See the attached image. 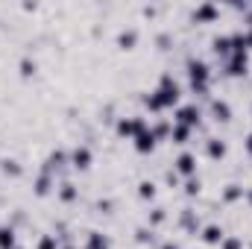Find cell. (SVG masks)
Segmentation results:
<instances>
[{
  "label": "cell",
  "mask_w": 252,
  "mask_h": 249,
  "mask_svg": "<svg viewBox=\"0 0 252 249\" xmlns=\"http://www.w3.org/2000/svg\"><path fill=\"white\" fill-rule=\"evenodd\" d=\"M138 103H141V112L153 118H161L164 112H173L176 106H182V85L173 76V70H161L153 91H138Z\"/></svg>",
  "instance_id": "obj_1"
},
{
  "label": "cell",
  "mask_w": 252,
  "mask_h": 249,
  "mask_svg": "<svg viewBox=\"0 0 252 249\" xmlns=\"http://www.w3.org/2000/svg\"><path fill=\"white\" fill-rule=\"evenodd\" d=\"M185 76H188V91L199 100H211V85H214V70L202 56H188L185 59Z\"/></svg>",
  "instance_id": "obj_2"
},
{
  "label": "cell",
  "mask_w": 252,
  "mask_h": 249,
  "mask_svg": "<svg viewBox=\"0 0 252 249\" xmlns=\"http://www.w3.org/2000/svg\"><path fill=\"white\" fill-rule=\"evenodd\" d=\"M150 126V121H147V115L144 112H132V115H118L115 118V126H112V132H115V138L118 141H132L135 135H141L144 129Z\"/></svg>",
  "instance_id": "obj_3"
},
{
  "label": "cell",
  "mask_w": 252,
  "mask_h": 249,
  "mask_svg": "<svg viewBox=\"0 0 252 249\" xmlns=\"http://www.w3.org/2000/svg\"><path fill=\"white\" fill-rule=\"evenodd\" d=\"M67 156H70V173H88L94 167V147L85 141H76L67 150Z\"/></svg>",
  "instance_id": "obj_4"
},
{
  "label": "cell",
  "mask_w": 252,
  "mask_h": 249,
  "mask_svg": "<svg viewBox=\"0 0 252 249\" xmlns=\"http://www.w3.org/2000/svg\"><path fill=\"white\" fill-rule=\"evenodd\" d=\"M202 118H205V109L199 106V103H182V106H176V112H173V124H182L188 126V129H202Z\"/></svg>",
  "instance_id": "obj_5"
},
{
  "label": "cell",
  "mask_w": 252,
  "mask_h": 249,
  "mask_svg": "<svg viewBox=\"0 0 252 249\" xmlns=\"http://www.w3.org/2000/svg\"><path fill=\"white\" fill-rule=\"evenodd\" d=\"M205 115L214 126H229L235 121V109H232V103L226 97H211L208 106H205Z\"/></svg>",
  "instance_id": "obj_6"
},
{
  "label": "cell",
  "mask_w": 252,
  "mask_h": 249,
  "mask_svg": "<svg viewBox=\"0 0 252 249\" xmlns=\"http://www.w3.org/2000/svg\"><path fill=\"white\" fill-rule=\"evenodd\" d=\"M250 50H241V53H232L226 62H223V76L226 79H247L250 76Z\"/></svg>",
  "instance_id": "obj_7"
},
{
  "label": "cell",
  "mask_w": 252,
  "mask_h": 249,
  "mask_svg": "<svg viewBox=\"0 0 252 249\" xmlns=\"http://www.w3.org/2000/svg\"><path fill=\"white\" fill-rule=\"evenodd\" d=\"M173 170H176V176L179 179H196L199 176V158H196V153H190V150H182L176 158H173Z\"/></svg>",
  "instance_id": "obj_8"
},
{
  "label": "cell",
  "mask_w": 252,
  "mask_h": 249,
  "mask_svg": "<svg viewBox=\"0 0 252 249\" xmlns=\"http://www.w3.org/2000/svg\"><path fill=\"white\" fill-rule=\"evenodd\" d=\"M220 21V6L217 3H196L190 9V24L193 27H211Z\"/></svg>",
  "instance_id": "obj_9"
},
{
  "label": "cell",
  "mask_w": 252,
  "mask_h": 249,
  "mask_svg": "<svg viewBox=\"0 0 252 249\" xmlns=\"http://www.w3.org/2000/svg\"><path fill=\"white\" fill-rule=\"evenodd\" d=\"M158 147H161V144H158V138H156L153 126H147L141 135H135V138H132V150H135V156H153Z\"/></svg>",
  "instance_id": "obj_10"
},
{
  "label": "cell",
  "mask_w": 252,
  "mask_h": 249,
  "mask_svg": "<svg viewBox=\"0 0 252 249\" xmlns=\"http://www.w3.org/2000/svg\"><path fill=\"white\" fill-rule=\"evenodd\" d=\"M56 202H59V205H64V208L79 202V185H76L70 176H64V179H59V182H56Z\"/></svg>",
  "instance_id": "obj_11"
},
{
  "label": "cell",
  "mask_w": 252,
  "mask_h": 249,
  "mask_svg": "<svg viewBox=\"0 0 252 249\" xmlns=\"http://www.w3.org/2000/svg\"><path fill=\"white\" fill-rule=\"evenodd\" d=\"M226 156H229V141H226L223 135H208V138H205V158L220 164Z\"/></svg>",
  "instance_id": "obj_12"
},
{
  "label": "cell",
  "mask_w": 252,
  "mask_h": 249,
  "mask_svg": "<svg viewBox=\"0 0 252 249\" xmlns=\"http://www.w3.org/2000/svg\"><path fill=\"white\" fill-rule=\"evenodd\" d=\"M56 176L50 173V170H44V167H38V176L32 179V193L38 196V199H47L50 193H53V187H56Z\"/></svg>",
  "instance_id": "obj_13"
},
{
  "label": "cell",
  "mask_w": 252,
  "mask_h": 249,
  "mask_svg": "<svg viewBox=\"0 0 252 249\" xmlns=\"http://www.w3.org/2000/svg\"><path fill=\"white\" fill-rule=\"evenodd\" d=\"M179 229H182L185 235H190V238H196V235H199L202 220H199V211H196V208L185 205V208L179 211Z\"/></svg>",
  "instance_id": "obj_14"
},
{
  "label": "cell",
  "mask_w": 252,
  "mask_h": 249,
  "mask_svg": "<svg viewBox=\"0 0 252 249\" xmlns=\"http://www.w3.org/2000/svg\"><path fill=\"white\" fill-rule=\"evenodd\" d=\"M138 41H141L138 27H124V30H118V35H115V47H118L121 53H132V50L138 47Z\"/></svg>",
  "instance_id": "obj_15"
},
{
  "label": "cell",
  "mask_w": 252,
  "mask_h": 249,
  "mask_svg": "<svg viewBox=\"0 0 252 249\" xmlns=\"http://www.w3.org/2000/svg\"><path fill=\"white\" fill-rule=\"evenodd\" d=\"M205 247H220V241L226 238V229H223V223H217V220H211V223H205L202 229H199V235H196Z\"/></svg>",
  "instance_id": "obj_16"
},
{
  "label": "cell",
  "mask_w": 252,
  "mask_h": 249,
  "mask_svg": "<svg viewBox=\"0 0 252 249\" xmlns=\"http://www.w3.org/2000/svg\"><path fill=\"white\" fill-rule=\"evenodd\" d=\"M244 190H247V187L238 185V182L223 185L220 187V205H223V208H232L235 202H244Z\"/></svg>",
  "instance_id": "obj_17"
},
{
  "label": "cell",
  "mask_w": 252,
  "mask_h": 249,
  "mask_svg": "<svg viewBox=\"0 0 252 249\" xmlns=\"http://www.w3.org/2000/svg\"><path fill=\"white\" fill-rule=\"evenodd\" d=\"M208 44H211V53H214L217 59H223V62H226V59L232 56V41H229V35H223V32H214Z\"/></svg>",
  "instance_id": "obj_18"
},
{
  "label": "cell",
  "mask_w": 252,
  "mask_h": 249,
  "mask_svg": "<svg viewBox=\"0 0 252 249\" xmlns=\"http://www.w3.org/2000/svg\"><path fill=\"white\" fill-rule=\"evenodd\" d=\"M193 129H188V126L182 124H173V129H170V147H182V150H188V144L193 141Z\"/></svg>",
  "instance_id": "obj_19"
},
{
  "label": "cell",
  "mask_w": 252,
  "mask_h": 249,
  "mask_svg": "<svg viewBox=\"0 0 252 249\" xmlns=\"http://www.w3.org/2000/svg\"><path fill=\"white\" fill-rule=\"evenodd\" d=\"M82 249H112V238L106 232H100V229H91V232H85Z\"/></svg>",
  "instance_id": "obj_20"
},
{
  "label": "cell",
  "mask_w": 252,
  "mask_h": 249,
  "mask_svg": "<svg viewBox=\"0 0 252 249\" xmlns=\"http://www.w3.org/2000/svg\"><path fill=\"white\" fill-rule=\"evenodd\" d=\"M0 173L6 179H21L24 176V164L15 156H0Z\"/></svg>",
  "instance_id": "obj_21"
},
{
  "label": "cell",
  "mask_w": 252,
  "mask_h": 249,
  "mask_svg": "<svg viewBox=\"0 0 252 249\" xmlns=\"http://www.w3.org/2000/svg\"><path fill=\"white\" fill-rule=\"evenodd\" d=\"M135 196H138L141 202H156V199H158V185H156V179H141V182L135 185Z\"/></svg>",
  "instance_id": "obj_22"
},
{
  "label": "cell",
  "mask_w": 252,
  "mask_h": 249,
  "mask_svg": "<svg viewBox=\"0 0 252 249\" xmlns=\"http://www.w3.org/2000/svg\"><path fill=\"white\" fill-rule=\"evenodd\" d=\"M38 67H41L38 59H32V56H21V59H18V76H21L24 82H30V79L38 73Z\"/></svg>",
  "instance_id": "obj_23"
},
{
  "label": "cell",
  "mask_w": 252,
  "mask_h": 249,
  "mask_svg": "<svg viewBox=\"0 0 252 249\" xmlns=\"http://www.w3.org/2000/svg\"><path fill=\"white\" fill-rule=\"evenodd\" d=\"M0 249H18V229L12 223H0Z\"/></svg>",
  "instance_id": "obj_24"
},
{
  "label": "cell",
  "mask_w": 252,
  "mask_h": 249,
  "mask_svg": "<svg viewBox=\"0 0 252 249\" xmlns=\"http://www.w3.org/2000/svg\"><path fill=\"white\" fill-rule=\"evenodd\" d=\"M132 241H135L138 247H153V244H156V229H150L147 223H144V226H135Z\"/></svg>",
  "instance_id": "obj_25"
},
{
  "label": "cell",
  "mask_w": 252,
  "mask_h": 249,
  "mask_svg": "<svg viewBox=\"0 0 252 249\" xmlns=\"http://www.w3.org/2000/svg\"><path fill=\"white\" fill-rule=\"evenodd\" d=\"M150 229H158V226H164L167 223V208L164 205H153L150 211H147V220H144Z\"/></svg>",
  "instance_id": "obj_26"
},
{
  "label": "cell",
  "mask_w": 252,
  "mask_h": 249,
  "mask_svg": "<svg viewBox=\"0 0 252 249\" xmlns=\"http://www.w3.org/2000/svg\"><path fill=\"white\" fill-rule=\"evenodd\" d=\"M35 249H62V241H59L56 232H44V235H38Z\"/></svg>",
  "instance_id": "obj_27"
},
{
  "label": "cell",
  "mask_w": 252,
  "mask_h": 249,
  "mask_svg": "<svg viewBox=\"0 0 252 249\" xmlns=\"http://www.w3.org/2000/svg\"><path fill=\"white\" fill-rule=\"evenodd\" d=\"M199 193H202V179H199V176H196V179H188V182H185V185H182V196H185V199H199Z\"/></svg>",
  "instance_id": "obj_28"
},
{
  "label": "cell",
  "mask_w": 252,
  "mask_h": 249,
  "mask_svg": "<svg viewBox=\"0 0 252 249\" xmlns=\"http://www.w3.org/2000/svg\"><path fill=\"white\" fill-rule=\"evenodd\" d=\"M220 249H247L244 235H226V238L220 241Z\"/></svg>",
  "instance_id": "obj_29"
},
{
  "label": "cell",
  "mask_w": 252,
  "mask_h": 249,
  "mask_svg": "<svg viewBox=\"0 0 252 249\" xmlns=\"http://www.w3.org/2000/svg\"><path fill=\"white\" fill-rule=\"evenodd\" d=\"M112 211H115V199H112V196L97 199V214H112Z\"/></svg>",
  "instance_id": "obj_30"
},
{
  "label": "cell",
  "mask_w": 252,
  "mask_h": 249,
  "mask_svg": "<svg viewBox=\"0 0 252 249\" xmlns=\"http://www.w3.org/2000/svg\"><path fill=\"white\" fill-rule=\"evenodd\" d=\"M241 147H244V156L252 161V132H247V135H244V144H241Z\"/></svg>",
  "instance_id": "obj_31"
},
{
  "label": "cell",
  "mask_w": 252,
  "mask_h": 249,
  "mask_svg": "<svg viewBox=\"0 0 252 249\" xmlns=\"http://www.w3.org/2000/svg\"><path fill=\"white\" fill-rule=\"evenodd\" d=\"M158 249H182V247H179L176 241H161V244H158Z\"/></svg>",
  "instance_id": "obj_32"
},
{
  "label": "cell",
  "mask_w": 252,
  "mask_h": 249,
  "mask_svg": "<svg viewBox=\"0 0 252 249\" xmlns=\"http://www.w3.org/2000/svg\"><path fill=\"white\" fill-rule=\"evenodd\" d=\"M244 202H247V208L252 211V185L247 187V190H244Z\"/></svg>",
  "instance_id": "obj_33"
},
{
  "label": "cell",
  "mask_w": 252,
  "mask_h": 249,
  "mask_svg": "<svg viewBox=\"0 0 252 249\" xmlns=\"http://www.w3.org/2000/svg\"><path fill=\"white\" fill-rule=\"evenodd\" d=\"M244 38H247V50H252V24L247 27V32H244Z\"/></svg>",
  "instance_id": "obj_34"
},
{
  "label": "cell",
  "mask_w": 252,
  "mask_h": 249,
  "mask_svg": "<svg viewBox=\"0 0 252 249\" xmlns=\"http://www.w3.org/2000/svg\"><path fill=\"white\" fill-rule=\"evenodd\" d=\"M62 249H76V247H73L70 241H62Z\"/></svg>",
  "instance_id": "obj_35"
},
{
  "label": "cell",
  "mask_w": 252,
  "mask_h": 249,
  "mask_svg": "<svg viewBox=\"0 0 252 249\" xmlns=\"http://www.w3.org/2000/svg\"><path fill=\"white\" fill-rule=\"evenodd\" d=\"M18 249H24V247H18Z\"/></svg>",
  "instance_id": "obj_36"
}]
</instances>
